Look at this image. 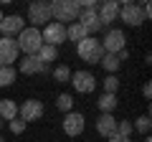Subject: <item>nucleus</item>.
Returning <instances> with one entry per match:
<instances>
[{"label": "nucleus", "instance_id": "nucleus-3", "mask_svg": "<svg viewBox=\"0 0 152 142\" xmlns=\"http://www.w3.org/2000/svg\"><path fill=\"white\" fill-rule=\"evenodd\" d=\"M119 18L127 26H142V23L150 18V5H147V3H142V5H137V3H124V5H119Z\"/></svg>", "mask_w": 152, "mask_h": 142}, {"label": "nucleus", "instance_id": "nucleus-14", "mask_svg": "<svg viewBox=\"0 0 152 142\" xmlns=\"http://www.w3.org/2000/svg\"><path fill=\"white\" fill-rule=\"evenodd\" d=\"M23 28H26V20H23L20 15H5V18H3V23H0V33L8 36V38L18 36Z\"/></svg>", "mask_w": 152, "mask_h": 142}, {"label": "nucleus", "instance_id": "nucleus-9", "mask_svg": "<svg viewBox=\"0 0 152 142\" xmlns=\"http://www.w3.org/2000/svg\"><path fill=\"white\" fill-rule=\"evenodd\" d=\"M76 23H79V26H81L89 36H91V33L104 31V26H102V20H99V15H96V10H94V8H84V10L79 13V18H76Z\"/></svg>", "mask_w": 152, "mask_h": 142}, {"label": "nucleus", "instance_id": "nucleus-24", "mask_svg": "<svg viewBox=\"0 0 152 142\" xmlns=\"http://www.w3.org/2000/svg\"><path fill=\"white\" fill-rule=\"evenodd\" d=\"M53 79L58 84H66L71 79V69H69V66H56V69H53Z\"/></svg>", "mask_w": 152, "mask_h": 142}, {"label": "nucleus", "instance_id": "nucleus-6", "mask_svg": "<svg viewBox=\"0 0 152 142\" xmlns=\"http://www.w3.org/2000/svg\"><path fill=\"white\" fill-rule=\"evenodd\" d=\"M28 20L33 23V28H38V26H48V23H51V5H48V3H41V0H36V3L28 8Z\"/></svg>", "mask_w": 152, "mask_h": 142}, {"label": "nucleus", "instance_id": "nucleus-27", "mask_svg": "<svg viewBox=\"0 0 152 142\" xmlns=\"http://www.w3.org/2000/svg\"><path fill=\"white\" fill-rule=\"evenodd\" d=\"M8 127H10V132H13V135H23L28 124L20 119V117H15V119H10V122H8Z\"/></svg>", "mask_w": 152, "mask_h": 142}, {"label": "nucleus", "instance_id": "nucleus-15", "mask_svg": "<svg viewBox=\"0 0 152 142\" xmlns=\"http://www.w3.org/2000/svg\"><path fill=\"white\" fill-rule=\"evenodd\" d=\"M18 69H20V74H46L48 71V66L41 64V59L38 56H26V59H20V64H18Z\"/></svg>", "mask_w": 152, "mask_h": 142}, {"label": "nucleus", "instance_id": "nucleus-19", "mask_svg": "<svg viewBox=\"0 0 152 142\" xmlns=\"http://www.w3.org/2000/svg\"><path fill=\"white\" fill-rule=\"evenodd\" d=\"M89 33L84 31L79 23H71V26H66V41H74V43H81L84 38H86Z\"/></svg>", "mask_w": 152, "mask_h": 142}, {"label": "nucleus", "instance_id": "nucleus-16", "mask_svg": "<svg viewBox=\"0 0 152 142\" xmlns=\"http://www.w3.org/2000/svg\"><path fill=\"white\" fill-rule=\"evenodd\" d=\"M96 132H99L102 137H107V140H109V137L117 132V119H114L112 114H102V117L96 119Z\"/></svg>", "mask_w": 152, "mask_h": 142}, {"label": "nucleus", "instance_id": "nucleus-7", "mask_svg": "<svg viewBox=\"0 0 152 142\" xmlns=\"http://www.w3.org/2000/svg\"><path fill=\"white\" fill-rule=\"evenodd\" d=\"M41 38H43V43L56 46V48H58V46L66 41V26H61V23L51 20L48 26H46L43 31H41Z\"/></svg>", "mask_w": 152, "mask_h": 142}, {"label": "nucleus", "instance_id": "nucleus-29", "mask_svg": "<svg viewBox=\"0 0 152 142\" xmlns=\"http://www.w3.org/2000/svg\"><path fill=\"white\" fill-rule=\"evenodd\" d=\"M109 142H129V140H124V137H119V135H117V132H114V135L109 137Z\"/></svg>", "mask_w": 152, "mask_h": 142}, {"label": "nucleus", "instance_id": "nucleus-25", "mask_svg": "<svg viewBox=\"0 0 152 142\" xmlns=\"http://www.w3.org/2000/svg\"><path fill=\"white\" fill-rule=\"evenodd\" d=\"M117 89H119V81H117L114 74H109V76L104 79V94H117Z\"/></svg>", "mask_w": 152, "mask_h": 142}, {"label": "nucleus", "instance_id": "nucleus-28", "mask_svg": "<svg viewBox=\"0 0 152 142\" xmlns=\"http://www.w3.org/2000/svg\"><path fill=\"white\" fill-rule=\"evenodd\" d=\"M132 130H137V132H142V135H147V132H150V117H140V119L134 122V124H132Z\"/></svg>", "mask_w": 152, "mask_h": 142}, {"label": "nucleus", "instance_id": "nucleus-10", "mask_svg": "<svg viewBox=\"0 0 152 142\" xmlns=\"http://www.w3.org/2000/svg\"><path fill=\"white\" fill-rule=\"evenodd\" d=\"M69 81L79 94H91L94 89H96V79H94V74H89V71H76V74H71Z\"/></svg>", "mask_w": 152, "mask_h": 142}, {"label": "nucleus", "instance_id": "nucleus-21", "mask_svg": "<svg viewBox=\"0 0 152 142\" xmlns=\"http://www.w3.org/2000/svg\"><path fill=\"white\" fill-rule=\"evenodd\" d=\"M15 84V69L13 66H0V86Z\"/></svg>", "mask_w": 152, "mask_h": 142}, {"label": "nucleus", "instance_id": "nucleus-23", "mask_svg": "<svg viewBox=\"0 0 152 142\" xmlns=\"http://www.w3.org/2000/svg\"><path fill=\"white\" fill-rule=\"evenodd\" d=\"M56 107H58L61 112H66V114H69V112L74 109V97H71V94H61V97L56 99Z\"/></svg>", "mask_w": 152, "mask_h": 142}, {"label": "nucleus", "instance_id": "nucleus-5", "mask_svg": "<svg viewBox=\"0 0 152 142\" xmlns=\"http://www.w3.org/2000/svg\"><path fill=\"white\" fill-rule=\"evenodd\" d=\"M124 43H127L124 31H119V28H109L107 36H104V41H102V48H104V53L117 56L122 48H124Z\"/></svg>", "mask_w": 152, "mask_h": 142}, {"label": "nucleus", "instance_id": "nucleus-31", "mask_svg": "<svg viewBox=\"0 0 152 142\" xmlns=\"http://www.w3.org/2000/svg\"><path fill=\"white\" fill-rule=\"evenodd\" d=\"M3 18H5V15H3V10H0V23H3Z\"/></svg>", "mask_w": 152, "mask_h": 142}, {"label": "nucleus", "instance_id": "nucleus-20", "mask_svg": "<svg viewBox=\"0 0 152 142\" xmlns=\"http://www.w3.org/2000/svg\"><path fill=\"white\" fill-rule=\"evenodd\" d=\"M38 59H41V64H46L48 66L51 61H56V56H58V48H56V46H48V43H43L41 46V51H38Z\"/></svg>", "mask_w": 152, "mask_h": 142}, {"label": "nucleus", "instance_id": "nucleus-18", "mask_svg": "<svg viewBox=\"0 0 152 142\" xmlns=\"http://www.w3.org/2000/svg\"><path fill=\"white\" fill-rule=\"evenodd\" d=\"M96 104H99V109H102V114H112L117 109V94H102L96 99Z\"/></svg>", "mask_w": 152, "mask_h": 142}, {"label": "nucleus", "instance_id": "nucleus-22", "mask_svg": "<svg viewBox=\"0 0 152 142\" xmlns=\"http://www.w3.org/2000/svg\"><path fill=\"white\" fill-rule=\"evenodd\" d=\"M99 64H102L104 69L109 71V74H114V71L119 69V59H117V56H112V53H104V56H102V61H99Z\"/></svg>", "mask_w": 152, "mask_h": 142}, {"label": "nucleus", "instance_id": "nucleus-13", "mask_svg": "<svg viewBox=\"0 0 152 142\" xmlns=\"http://www.w3.org/2000/svg\"><path fill=\"white\" fill-rule=\"evenodd\" d=\"M96 15H99V20H102V26L107 28L109 23H114L117 18H119V3H117V0H107V3H99Z\"/></svg>", "mask_w": 152, "mask_h": 142}, {"label": "nucleus", "instance_id": "nucleus-2", "mask_svg": "<svg viewBox=\"0 0 152 142\" xmlns=\"http://www.w3.org/2000/svg\"><path fill=\"white\" fill-rule=\"evenodd\" d=\"M18 51H23L26 56H36L38 51H41V46H43V38H41V31L38 28H23L20 33H18Z\"/></svg>", "mask_w": 152, "mask_h": 142}, {"label": "nucleus", "instance_id": "nucleus-30", "mask_svg": "<svg viewBox=\"0 0 152 142\" xmlns=\"http://www.w3.org/2000/svg\"><path fill=\"white\" fill-rule=\"evenodd\" d=\"M142 94H145V99H150V97H152V86H150V84H145V89H142Z\"/></svg>", "mask_w": 152, "mask_h": 142}, {"label": "nucleus", "instance_id": "nucleus-8", "mask_svg": "<svg viewBox=\"0 0 152 142\" xmlns=\"http://www.w3.org/2000/svg\"><path fill=\"white\" fill-rule=\"evenodd\" d=\"M43 102H38V99H28V102H23L20 107H18V117H20L23 122H36V119H41L43 117Z\"/></svg>", "mask_w": 152, "mask_h": 142}, {"label": "nucleus", "instance_id": "nucleus-33", "mask_svg": "<svg viewBox=\"0 0 152 142\" xmlns=\"http://www.w3.org/2000/svg\"><path fill=\"white\" fill-rule=\"evenodd\" d=\"M0 142H5V140H3V137H0Z\"/></svg>", "mask_w": 152, "mask_h": 142}, {"label": "nucleus", "instance_id": "nucleus-32", "mask_svg": "<svg viewBox=\"0 0 152 142\" xmlns=\"http://www.w3.org/2000/svg\"><path fill=\"white\" fill-rule=\"evenodd\" d=\"M0 127H3V119H0Z\"/></svg>", "mask_w": 152, "mask_h": 142}, {"label": "nucleus", "instance_id": "nucleus-11", "mask_svg": "<svg viewBox=\"0 0 152 142\" xmlns=\"http://www.w3.org/2000/svg\"><path fill=\"white\" fill-rule=\"evenodd\" d=\"M18 43L15 38H8V36H0V66H10L13 61H18Z\"/></svg>", "mask_w": 152, "mask_h": 142}, {"label": "nucleus", "instance_id": "nucleus-4", "mask_svg": "<svg viewBox=\"0 0 152 142\" xmlns=\"http://www.w3.org/2000/svg\"><path fill=\"white\" fill-rule=\"evenodd\" d=\"M76 53H79L81 61H86V64H99L102 56H104L102 41H96L94 36H86L81 43H76Z\"/></svg>", "mask_w": 152, "mask_h": 142}, {"label": "nucleus", "instance_id": "nucleus-1", "mask_svg": "<svg viewBox=\"0 0 152 142\" xmlns=\"http://www.w3.org/2000/svg\"><path fill=\"white\" fill-rule=\"evenodd\" d=\"M48 5H51V20L56 18V23H61V26H64L66 20L76 23V18H79V13H81L79 0H53V3H48Z\"/></svg>", "mask_w": 152, "mask_h": 142}, {"label": "nucleus", "instance_id": "nucleus-26", "mask_svg": "<svg viewBox=\"0 0 152 142\" xmlns=\"http://www.w3.org/2000/svg\"><path fill=\"white\" fill-rule=\"evenodd\" d=\"M132 132H134V130H132V122H117V135H119V137H124V140H129V135H132Z\"/></svg>", "mask_w": 152, "mask_h": 142}, {"label": "nucleus", "instance_id": "nucleus-12", "mask_svg": "<svg viewBox=\"0 0 152 142\" xmlns=\"http://www.w3.org/2000/svg\"><path fill=\"white\" fill-rule=\"evenodd\" d=\"M84 127H86V119H84V114H79V112H69V114L64 117V132L69 137H79L84 132Z\"/></svg>", "mask_w": 152, "mask_h": 142}, {"label": "nucleus", "instance_id": "nucleus-17", "mask_svg": "<svg viewBox=\"0 0 152 142\" xmlns=\"http://www.w3.org/2000/svg\"><path fill=\"white\" fill-rule=\"evenodd\" d=\"M15 117H18V104L13 102V99H3V102H0V119L10 122V119H15Z\"/></svg>", "mask_w": 152, "mask_h": 142}]
</instances>
